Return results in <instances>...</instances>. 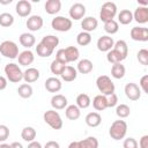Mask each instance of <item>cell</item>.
Masks as SVG:
<instances>
[{"instance_id":"6da1fadb","label":"cell","mask_w":148,"mask_h":148,"mask_svg":"<svg viewBox=\"0 0 148 148\" xmlns=\"http://www.w3.org/2000/svg\"><path fill=\"white\" fill-rule=\"evenodd\" d=\"M126 133H127V124H126L125 120H121V119L114 120V121L111 124L110 128H109V134H110V136H111L113 140H116V141L124 139L125 135H126Z\"/></svg>"},{"instance_id":"7a4b0ae2","label":"cell","mask_w":148,"mask_h":148,"mask_svg":"<svg viewBox=\"0 0 148 148\" xmlns=\"http://www.w3.org/2000/svg\"><path fill=\"white\" fill-rule=\"evenodd\" d=\"M5 74L7 80L12 83H18L21 80H23V72L15 62H9L5 66Z\"/></svg>"},{"instance_id":"3957f363","label":"cell","mask_w":148,"mask_h":148,"mask_svg":"<svg viewBox=\"0 0 148 148\" xmlns=\"http://www.w3.org/2000/svg\"><path fill=\"white\" fill-rule=\"evenodd\" d=\"M96 86L97 89L99 90V92L104 96H109L111 94H114V83L112 82V80L108 76V75H101L97 77L96 80Z\"/></svg>"},{"instance_id":"277c9868","label":"cell","mask_w":148,"mask_h":148,"mask_svg":"<svg viewBox=\"0 0 148 148\" xmlns=\"http://www.w3.org/2000/svg\"><path fill=\"white\" fill-rule=\"evenodd\" d=\"M44 121L53 130H60L62 127V119L56 110H47L43 114Z\"/></svg>"},{"instance_id":"5b68a950","label":"cell","mask_w":148,"mask_h":148,"mask_svg":"<svg viewBox=\"0 0 148 148\" xmlns=\"http://www.w3.org/2000/svg\"><path fill=\"white\" fill-rule=\"evenodd\" d=\"M0 53L6 58L15 59L18 56V46L13 40H3L0 44Z\"/></svg>"},{"instance_id":"8992f818","label":"cell","mask_w":148,"mask_h":148,"mask_svg":"<svg viewBox=\"0 0 148 148\" xmlns=\"http://www.w3.org/2000/svg\"><path fill=\"white\" fill-rule=\"evenodd\" d=\"M117 15V6L114 2H104L101 7V12H99V18L105 23L110 20H113L114 16Z\"/></svg>"},{"instance_id":"52a82bcc","label":"cell","mask_w":148,"mask_h":148,"mask_svg":"<svg viewBox=\"0 0 148 148\" xmlns=\"http://www.w3.org/2000/svg\"><path fill=\"white\" fill-rule=\"evenodd\" d=\"M72 24H73L72 20L67 18L65 16H56L51 21V27L56 31H60V32H66V31L71 30Z\"/></svg>"},{"instance_id":"ba28073f","label":"cell","mask_w":148,"mask_h":148,"mask_svg":"<svg viewBox=\"0 0 148 148\" xmlns=\"http://www.w3.org/2000/svg\"><path fill=\"white\" fill-rule=\"evenodd\" d=\"M124 91H125V95L128 99L131 101H138L140 97H141V90L139 88V86L134 82H130L125 86L124 88Z\"/></svg>"},{"instance_id":"9c48e42d","label":"cell","mask_w":148,"mask_h":148,"mask_svg":"<svg viewBox=\"0 0 148 148\" xmlns=\"http://www.w3.org/2000/svg\"><path fill=\"white\" fill-rule=\"evenodd\" d=\"M131 38L136 42H147L148 29L145 27H133L131 29Z\"/></svg>"},{"instance_id":"30bf717a","label":"cell","mask_w":148,"mask_h":148,"mask_svg":"<svg viewBox=\"0 0 148 148\" xmlns=\"http://www.w3.org/2000/svg\"><path fill=\"white\" fill-rule=\"evenodd\" d=\"M86 15V6L81 2H75L69 8V16L73 20H81Z\"/></svg>"},{"instance_id":"8fae6325","label":"cell","mask_w":148,"mask_h":148,"mask_svg":"<svg viewBox=\"0 0 148 148\" xmlns=\"http://www.w3.org/2000/svg\"><path fill=\"white\" fill-rule=\"evenodd\" d=\"M113 45H114V40L111 36L104 35L97 39V49L101 52H109L110 50H112Z\"/></svg>"},{"instance_id":"7c38bea8","label":"cell","mask_w":148,"mask_h":148,"mask_svg":"<svg viewBox=\"0 0 148 148\" xmlns=\"http://www.w3.org/2000/svg\"><path fill=\"white\" fill-rule=\"evenodd\" d=\"M31 3L28 1V0H20L17 3H16V7H15V10L17 13L18 16L21 17H27L30 15L31 13Z\"/></svg>"},{"instance_id":"4fadbf2b","label":"cell","mask_w":148,"mask_h":148,"mask_svg":"<svg viewBox=\"0 0 148 148\" xmlns=\"http://www.w3.org/2000/svg\"><path fill=\"white\" fill-rule=\"evenodd\" d=\"M25 24H27V28L30 31H38L43 27L44 22H43L42 16H39V15H31V16L28 17Z\"/></svg>"},{"instance_id":"5bb4252c","label":"cell","mask_w":148,"mask_h":148,"mask_svg":"<svg viewBox=\"0 0 148 148\" xmlns=\"http://www.w3.org/2000/svg\"><path fill=\"white\" fill-rule=\"evenodd\" d=\"M133 20H135L139 24H145L148 22V7L139 6L133 13Z\"/></svg>"},{"instance_id":"9a60e30c","label":"cell","mask_w":148,"mask_h":148,"mask_svg":"<svg viewBox=\"0 0 148 148\" xmlns=\"http://www.w3.org/2000/svg\"><path fill=\"white\" fill-rule=\"evenodd\" d=\"M61 87H62L61 81H60L57 76L49 77V79H46V81H45V89H46L49 92H58V91H60Z\"/></svg>"},{"instance_id":"2e32d148","label":"cell","mask_w":148,"mask_h":148,"mask_svg":"<svg viewBox=\"0 0 148 148\" xmlns=\"http://www.w3.org/2000/svg\"><path fill=\"white\" fill-rule=\"evenodd\" d=\"M67 98L61 94H56L51 98V106L53 110H62L67 106Z\"/></svg>"},{"instance_id":"e0dca14e","label":"cell","mask_w":148,"mask_h":148,"mask_svg":"<svg viewBox=\"0 0 148 148\" xmlns=\"http://www.w3.org/2000/svg\"><path fill=\"white\" fill-rule=\"evenodd\" d=\"M97 25H98V21H97L95 17H92V16L83 17L82 21H81V27H82L83 31L89 32V34H90L91 31L96 30Z\"/></svg>"},{"instance_id":"ac0fdd59","label":"cell","mask_w":148,"mask_h":148,"mask_svg":"<svg viewBox=\"0 0 148 148\" xmlns=\"http://www.w3.org/2000/svg\"><path fill=\"white\" fill-rule=\"evenodd\" d=\"M17 59H18V64L22 65V66H28V65H31L35 60V56L34 53L30 51V50H24L22 51L21 53H18L17 56Z\"/></svg>"},{"instance_id":"d6986e66","label":"cell","mask_w":148,"mask_h":148,"mask_svg":"<svg viewBox=\"0 0 148 148\" xmlns=\"http://www.w3.org/2000/svg\"><path fill=\"white\" fill-rule=\"evenodd\" d=\"M39 71L35 67H29L28 69H25L23 72V80L25 81V83H32L35 81H37L39 79Z\"/></svg>"},{"instance_id":"ffe728a7","label":"cell","mask_w":148,"mask_h":148,"mask_svg":"<svg viewBox=\"0 0 148 148\" xmlns=\"http://www.w3.org/2000/svg\"><path fill=\"white\" fill-rule=\"evenodd\" d=\"M45 12L50 15H54L60 12L61 9V1L60 0H47L45 2Z\"/></svg>"},{"instance_id":"44dd1931","label":"cell","mask_w":148,"mask_h":148,"mask_svg":"<svg viewBox=\"0 0 148 148\" xmlns=\"http://www.w3.org/2000/svg\"><path fill=\"white\" fill-rule=\"evenodd\" d=\"M60 76H61V79H62L65 82H72V81H74V80L76 79V76H77V71H76V68H74L73 66H67V65H66V67L64 68L62 73L60 74Z\"/></svg>"},{"instance_id":"7402d4cb","label":"cell","mask_w":148,"mask_h":148,"mask_svg":"<svg viewBox=\"0 0 148 148\" xmlns=\"http://www.w3.org/2000/svg\"><path fill=\"white\" fill-rule=\"evenodd\" d=\"M84 120H86V124L89 127H97L102 123V117H101V114L98 112H89L86 116Z\"/></svg>"},{"instance_id":"603a6c76","label":"cell","mask_w":148,"mask_h":148,"mask_svg":"<svg viewBox=\"0 0 148 148\" xmlns=\"http://www.w3.org/2000/svg\"><path fill=\"white\" fill-rule=\"evenodd\" d=\"M18 39H20V44H21L22 46L27 47L28 50H29L31 46H34L35 43H36L35 36H34L32 34H29V32H23V34H21Z\"/></svg>"},{"instance_id":"cb8c5ba5","label":"cell","mask_w":148,"mask_h":148,"mask_svg":"<svg viewBox=\"0 0 148 148\" xmlns=\"http://www.w3.org/2000/svg\"><path fill=\"white\" fill-rule=\"evenodd\" d=\"M92 106L95 110L97 111H103L108 108V101H106V96L99 94V95H96L92 99Z\"/></svg>"},{"instance_id":"d4e9b609","label":"cell","mask_w":148,"mask_h":148,"mask_svg":"<svg viewBox=\"0 0 148 148\" xmlns=\"http://www.w3.org/2000/svg\"><path fill=\"white\" fill-rule=\"evenodd\" d=\"M65 114H66V118L67 119H69V120H76V119L80 118L81 111H80V109L75 104H72V105L66 106Z\"/></svg>"},{"instance_id":"484cf974","label":"cell","mask_w":148,"mask_h":148,"mask_svg":"<svg viewBox=\"0 0 148 148\" xmlns=\"http://www.w3.org/2000/svg\"><path fill=\"white\" fill-rule=\"evenodd\" d=\"M77 148H98V140L95 136H88L77 141Z\"/></svg>"},{"instance_id":"4316f807","label":"cell","mask_w":148,"mask_h":148,"mask_svg":"<svg viewBox=\"0 0 148 148\" xmlns=\"http://www.w3.org/2000/svg\"><path fill=\"white\" fill-rule=\"evenodd\" d=\"M92 68H94V65L89 59H82V60L79 61L76 71L81 74H88L92 71Z\"/></svg>"},{"instance_id":"83f0119b","label":"cell","mask_w":148,"mask_h":148,"mask_svg":"<svg viewBox=\"0 0 148 148\" xmlns=\"http://www.w3.org/2000/svg\"><path fill=\"white\" fill-rule=\"evenodd\" d=\"M65 51V54H66V59H67V64L68 62H73V61H76L80 57V52H79V49L75 47V46H68L66 49H64Z\"/></svg>"},{"instance_id":"f1b7e54d","label":"cell","mask_w":148,"mask_h":148,"mask_svg":"<svg viewBox=\"0 0 148 148\" xmlns=\"http://www.w3.org/2000/svg\"><path fill=\"white\" fill-rule=\"evenodd\" d=\"M106 60H108L110 64L114 65V64H120L123 60H125V58H124L117 50L112 49V50H110V51L106 53Z\"/></svg>"},{"instance_id":"f546056e","label":"cell","mask_w":148,"mask_h":148,"mask_svg":"<svg viewBox=\"0 0 148 148\" xmlns=\"http://www.w3.org/2000/svg\"><path fill=\"white\" fill-rule=\"evenodd\" d=\"M36 130L34 128V127H31V126H27V127H24L23 130H22V132H21V138L24 140V141H27V142H31V141H35V139H36Z\"/></svg>"},{"instance_id":"4dcf8cb0","label":"cell","mask_w":148,"mask_h":148,"mask_svg":"<svg viewBox=\"0 0 148 148\" xmlns=\"http://www.w3.org/2000/svg\"><path fill=\"white\" fill-rule=\"evenodd\" d=\"M118 21L120 22V24L127 25L133 21V13L130 9H123L120 10V13L118 14Z\"/></svg>"},{"instance_id":"1f68e13d","label":"cell","mask_w":148,"mask_h":148,"mask_svg":"<svg viewBox=\"0 0 148 148\" xmlns=\"http://www.w3.org/2000/svg\"><path fill=\"white\" fill-rule=\"evenodd\" d=\"M90 104H91V99H90L89 95L82 92V94H79L76 96V104L75 105L79 109H87V108H89Z\"/></svg>"},{"instance_id":"d6a6232c","label":"cell","mask_w":148,"mask_h":148,"mask_svg":"<svg viewBox=\"0 0 148 148\" xmlns=\"http://www.w3.org/2000/svg\"><path fill=\"white\" fill-rule=\"evenodd\" d=\"M40 43L54 51L56 46H58V44H59V38L57 36H54V35H47V36H44L42 38Z\"/></svg>"},{"instance_id":"836d02e7","label":"cell","mask_w":148,"mask_h":148,"mask_svg":"<svg viewBox=\"0 0 148 148\" xmlns=\"http://www.w3.org/2000/svg\"><path fill=\"white\" fill-rule=\"evenodd\" d=\"M125 73H126V68H125L124 65H121V62L112 65V67H111V75H112V77H114V79H123L125 76Z\"/></svg>"},{"instance_id":"e575fe53","label":"cell","mask_w":148,"mask_h":148,"mask_svg":"<svg viewBox=\"0 0 148 148\" xmlns=\"http://www.w3.org/2000/svg\"><path fill=\"white\" fill-rule=\"evenodd\" d=\"M17 92H18V96L22 97V98H30L32 96V87L29 84V83H22L18 88H17Z\"/></svg>"},{"instance_id":"d590c367","label":"cell","mask_w":148,"mask_h":148,"mask_svg":"<svg viewBox=\"0 0 148 148\" xmlns=\"http://www.w3.org/2000/svg\"><path fill=\"white\" fill-rule=\"evenodd\" d=\"M104 30L109 35H114L119 30V24L116 20H110V21L104 23Z\"/></svg>"},{"instance_id":"8d00e7d4","label":"cell","mask_w":148,"mask_h":148,"mask_svg":"<svg viewBox=\"0 0 148 148\" xmlns=\"http://www.w3.org/2000/svg\"><path fill=\"white\" fill-rule=\"evenodd\" d=\"M112 49L117 50V51L126 59V57H127V54H128V46H127V43H126L125 40H123V39L117 40V42L114 43V45H113Z\"/></svg>"},{"instance_id":"74e56055","label":"cell","mask_w":148,"mask_h":148,"mask_svg":"<svg viewBox=\"0 0 148 148\" xmlns=\"http://www.w3.org/2000/svg\"><path fill=\"white\" fill-rule=\"evenodd\" d=\"M90 42H91V35L89 32L81 31L80 34H77V36H76V43L80 46H86V45L90 44Z\"/></svg>"},{"instance_id":"f35d334b","label":"cell","mask_w":148,"mask_h":148,"mask_svg":"<svg viewBox=\"0 0 148 148\" xmlns=\"http://www.w3.org/2000/svg\"><path fill=\"white\" fill-rule=\"evenodd\" d=\"M36 52H37V54H38L39 57H42V58H47V57H50V56L53 53V50L50 49V47H47V46H45V45L42 44V43H38L37 46H36Z\"/></svg>"},{"instance_id":"ab89813d","label":"cell","mask_w":148,"mask_h":148,"mask_svg":"<svg viewBox=\"0 0 148 148\" xmlns=\"http://www.w3.org/2000/svg\"><path fill=\"white\" fill-rule=\"evenodd\" d=\"M14 23V16L10 13H2L0 14V25L3 28H8L13 25Z\"/></svg>"},{"instance_id":"60d3db41","label":"cell","mask_w":148,"mask_h":148,"mask_svg":"<svg viewBox=\"0 0 148 148\" xmlns=\"http://www.w3.org/2000/svg\"><path fill=\"white\" fill-rule=\"evenodd\" d=\"M131 113V109L128 105L126 104H119L117 105L116 108V114L120 118V119H124V118H127Z\"/></svg>"},{"instance_id":"b9f144b4","label":"cell","mask_w":148,"mask_h":148,"mask_svg":"<svg viewBox=\"0 0 148 148\" xmlns=\"http://www.w3.org/2000/svg\"><path fill=\"white\" fill-rule=\"evenodd\" d=\"M65 67H66L65 64H62V62H60V61H58V60L54 59V60L51 62L50 69H51L52 74H54V75H60V74L62 73V71H64Z\"/></svg>"},{"instance_id":"7bdbcfd3","label":"cell","mask_w":148,"mask_h":148,"mask_svg":"<svg viewBox=\"0 0 148 148\" xmlns=\"http://www.w3.org/2000/svg\"><path fill=\"white\" fill-rule=\"evenodd\" d=\"M136 58H138V61H139L141 65L147 66V65H148V50L141 49V50L138 52Z\"/></svg>"},{"instance_id":"ee69618b","label":"cell","mask_w":148,"mask_h":148,"mask_svg":"<svg viewBox=\"0 0 148 148\" xmlns=\"http://www.w3.org/2000/svg\"><path fill=\"white\" fill-rule=\"evenodd\" d=\"M123 147L124 148H138L139 146H138V141L134 138H127L124 140Z\"/></svg>"},{"instance_id":"f6af8a7d","label":"cell","mask_w":148,"mask_h":148,"mask_svg":"<svg viewBox=\"0 0 148 148\" xmlns=\"http://www.w3.org/2000/svg\"><path fill=\"white\" fill-rule=\"evenodd\" d=\"M9 136V128L6 125H0V142H3Z\"/></svg>"},{"instance_id":"bcb514c9","label":"cell","mask_w":148,"mask_h":148,"mask_svg":"<svg viewBox=\"0 0 148 148\" xmlns=\"http://www.w3.org/2000/svg\"><path fill=\"white\" fill-rule=\"evenodd\" d=\"M139 88H140V90H142L143 92L148 94V75H143V76L140 79Z\"/></svg>"},{"instance_id":"7dc6e473","label":"cell","mask_w":148,"mask_h":148,"mask_svg":"<svg viewBox=\"0 0 148 148\" xmlns=\"http://www.w3.org/2000/svg\"><path fill=\"white\" fill-rule=\"evenodd\" d=\"M106 101H108V108H113L118 103V96L116 94H111L106 96Z\"/></svg>"},{"instance_id":"c3c4849f","label":"cell","mask_w":148,"mask_h":148,"mask_svg":"<svg viewBox=\"0 0 148 148\" xmlns=\"http://www.w3.org/2000/svg\"><path fill=\"white\" fill-rule=\"evenodd\" d=\"M56 60H58V61H60V62H62L65 65L67 64V59H66V54H65L64 49H59L57 51V53H56Z\"/></svg>"},{"instance_id":"681fc988","label":"cell","mask_w":148,"mask_h":148,"mask_svg":"<svg viewBox=\"0 0 148 148\" xmlns=\"http://www.w3.org/2000/svg\"><path fill=\"white\" fill-rule=\"evenodd\" d=\"M138 146H139L140 148H148V135L141 136V139H140Z\"/></svg>"},{"instance_id":"f907efd6","label":"cell","mask_w":148,"mask_h":148,"mask_svg":"<svg viewBox=\"0 0 148 148\" xmlns=\"http://www.w3.org/2000/svg\"><path fill=\"white\" fill-rule=\"evenodd\" d=\"M43 148H60V146H59V143L57 141L51 140V141H47Z\"/></svg>"},{"instance_id":"816d5d0a","label":"cell","mask_w":148,"mask_h":148,"mask_svg":"<svg viewBox=\"0 0 148 148\" xmlns=\"http://www.w3.org/2000/svg\"><path fill=\"white\" fill-rule=\"evenodd\" d=\"M6 87H7V79L0 75V90L6 89Z\"/></svg>"},{"instance_id":"f5cc1de1","label":"cell","mask_w":148,"mask_h":148,"mask_svg":"<svg viewBox=\"0 0 148 148\" xmlns=\"http://www.w3.org/2000/svg\"><path fill=\"white\" fill-rule=\"evenodd\" d=\"M27 148H43V147L38 141H31V142H29Z\"/></svg>"},{"instance_id":"db71d44e","label":"cell","mask_w":148,"mask_h":148,"mask_svg":"<svg viewBox=\"0 0 148 148\" xmlns=\"http://www.w3.org/2000/svg\"><path fill=\"white\" fill-rule=\"evenodd\" d=\"M10 148H23V146H22V143H20V142H13V143L10 145Z\"/></svg>"},{"instance_id":"11a10c76","label":"cell","mask_w":148,"mask_h":148,"mask_svg":"<svg viewBox=\"0 0 148 148\" xmlns=\"http://www.w3.org/2000/svg\"><path fill=\"white\" fill-rule=\"evenodd\" d=\"M10 2H12V0H0V3L1 5H8Z\"/></svg>"},{"instance_id":"9f6ffc18","label":"cell","mask_w":148,"mask_h":148,"mask_svg":"<svg viewBox=\"0 0 148 148\" xmlns=\"http://www.w3.org/2000/svg\"><path fill=\"white\" fill-rule=\"evenodd\" d=\"M0 148H10V145H8V143H1L0 145Z\"/></svg>"},{"instance_id":"6f0895ef","label":"cell","mask_w":148,"mask_h":148,"mask_svg":"<svg viewBox=\"0 0 148 148\" xmlns=\"http://www.w3.org/2000/svg\"><path fill=\"white\" fill-rule=\"evenodd\" d=\"M0 61H1V59H0Z\"/></svg>"}]
</instances>
